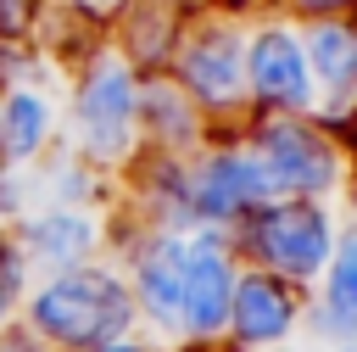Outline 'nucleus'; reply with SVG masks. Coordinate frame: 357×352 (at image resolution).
<instances>
[{"label":"nucleus","instance_id":"f257e3e1","mask_svg":"<svg viewBox=\"0 0 357 352\" xmlns=\"http://www.w3.org/2000/svg\"><path fill=\"white\" fill-rule=\"evenodd\" d=\"M17 324L45 352H84V346H106V341H123V335H145L117 257H95V263L61 268V274H39L22 296Z\"/></svg>","mask_w":357,"mask_h":352},{"label":"nucleus","instance_id":"f03ea898","mask_svg":"<svg viewBox=\"0 0 357 352\" xmlns=\"http://www.w3.org/2000/svg\"><path fill=\"white\" fill-rule=\"evenodd\" d=\"M67 151L89 168H128L139 151V73L112 50L89 45L67 89Z\"/></svg>","mask_w":357,"mask_h":352},{"label":"nucleus","instance_id":"7ed1b4c3","mask_svg":"<svg viewBox=\"0 0 357 352\" xmlns=\"http://www.w3.org/2000/svg\"><path fill=\"white\" fill-rule=\"evenodd\" d=\"M240 140L257 156L273 196L335 201L351 179V151L312 112H257V117L240 123Z\"/></svg>","mask_w":357,"mask_h":352},{"label":"nucleus","instance_id":"20e7f679","mask_svg":"<svg viewBox=\"0 0 357 352\" xmlns=\"http://www.w3.org/2000/svg\"><path fill=\"white\" fill-rule=\"evenodd\" d=\"M167 73L201 106L206 123L240 129L251 117V106H245V22L240 17H223L212 6L206 11H190Z\"/></svg>","mask_w":357,"mask_h":352},{"label":"nucleus","instance_id":"39448f33","mask_svg":"<svg viewBox=\"0 0 357 352\" xmlns=\"http://www.w3.org/2000/svg\"><path fill=\"white\" fill-rule=\"evenodd\" d=\"M229 235H234L245 268H268V274L312 291V279L324 274V263H329V251H335L340 218L329 212V201L273 196V201H262V207H257L240 229H229Z\"/></svg>","mask_w":357,"mask_h":352},{"label":"nucleus","instance_id":"423d86ee","mask_svg":"<svg viewBox=\"0 0 357 352\" xmlns=\"http://www.w3.org/2000/svg\"><path fill=\"white\" fill-rule=\"evenodd\" d=\"M184 246L190 235L178 229H145L112 212V257L134 291L139 330L167 352L178 341V291H184Z\"/></svg>","mask_w":357,"mask_h":352},{"label":"nucleus","instance_id":"0eeeda50","mask_svg":"<svg viewBox=\"0 0 357 352\" xmlns=\"http://www.w3.org/2000/svg\"><path fill=\"white\" fill-rule=\"evenodd\" d=\"M262 201H273L257 156L245 151L240 129L212 134L201 151H190V218L195 229H240Z\"/></svg>","mask_w":357,"mask_h":352},{"label":"nucleus","instance_id":"6e6552de","mask_svg":"<svg viewBox=\"0 0 357 352\" xmlns=\"http://www.w3.org/2000/svg\"><path fill=\"white\" fill-rule=\"evenodd\" d=\"M245 106L257 112H312V73L301 56V28L290 17L245 22Z\"/></svg>","mask_w":357,"mask_h":352},{"label":"nucleus","instance_id":"1a4fd4ad","mask_svg":"<svg viewBox=\"0 0 357 352\" xmlns=\"http://www.w3.org/2000/svg\"><path fill=\"white\" fill-rule=\"evenodd\" d=\"M240 268L245 263H240V246L229 229H190L184 291H178V341H223Z\"/></svg>","mask_w":357,"mask_h":352},{"label":"nucleus","instance_id":"9d476101","mask_svg":"<svg viewBox=\"0 0 357 352\" xmlns=\"http://www.w3.org/2000/svg\"><path fill=\"white\" fill-rule=\"evenodd\" d=\"M22 257L33 274H61L95 257H112V212L106 207H61V201H33L11 223Z\"/></svg>","mask_w":357,"mask_h":352},{"label":"nucleus","instance_id":"9b49d317","mask_svg":"<svg viewBox=\"0 0 357 352\" xmlns=\"http://www.w3.org/2000/svg\"><path fill=\"white\" fill-rule=\"evenodd\" d=\"M307 324V291L268 274V268H240L234 302H229V330L223 341L234 352H284Z\"/></svg>","mask_w":357,"mask_h":352},{"label":"nucleus","instance_id":"f8f14e48","mask_svg":"<svg viewBox=\"0 0 357 352\" xmlns=\"http://www.w3.org/2000/svg\"><path fill=\"white\" fill-rule=\"evenodd\" d=\"M301 28V56L312 73V117L346 123L357 112V11L346 17H312Z\"/></svg>","mask_w":357,"mask_h":352},{"label":"nucleus","instance_id":"ddd939ff","mask_svg":"<svg viewBox=\"0 0 357 352\" xmlns=\"http://www.w3.org/2000/svg\"><path fill=\"white\" fill-rule=\"evenodd\" d=\"M212 140V123L201 117V106L173 84V73H151L139 78V151H173L190 156Z\"/></svg>","mask_w":357,"mask_h":352},{"label":"nucleus","instance_id":"4468645a","mask_svg":"<svg viewBox=\"0 0 357 352\" xmlns=\"http://www.w3.org/2000/svg\"><path fill=\"white\" fill-rule=\"evenodd\" d=\"M61 106L39 84H0V162L33 168L45 151H56Z\"/></svg>","mask_w":357,"mask_h":352},{"label":"nucleus","instance_id":"2eb2a0df","mask_svg":"<svg viewBox=\"0 0 357 352\" xmlns=\"http://www.w3.org/2000/svg\"><path fill=\"white\" fill-rule=\"evenodd\" d=\"M318 296H307V324L318 341H357V223H346L335 235V251L324 263V274L312 279Z\"/></svg>","mask_w":357,"mask_h":352},{"label":"nucleus","instance_id":"dca6fc26","mask_svg":"<svg viewBox=\"0 0 357 352\" xmlns=\"http://www.w3.org/2000/svg\"><path fill=\"white\" fill-rule=\"evenodd\" d=\"M28 285H33V268H28V257H22L17 235H11V223H0V330L17 324Z\"/></svg>","mask_w":357,"mask_h":352},{"label":"nucleus","instance_id":"f3484780","mask_svg":"<svg viewBox=\"0 0 357 352\" xmlns=\"http://www.w3.org/2000/svg\"><path fill=\"white\" fill-rule=\"evenodd\" d=\"M28 207H33L28 168H6V162H0V223H17Z\"/></svg>","mask_w":357,"mask_h":352},{"label":"nucleus","instance_id":"a211bd4d","mask_svg":"<svg viewBox=\"0 0 357 352\" xmlns=\"http://www.w3.org/2000/svg\"><path fill=\"white\" fill-rule=\"evenodd\" d=\"M45 22V0H0V39H28Z\"/></svg>","mask_w":357,"mask_h":352},{"label":"nucleus","instance_id":"6ab92c4d","mask_svg":"<svg viewBox=\"0 0 357 352\" xmlns=\"http://www.w3.org/2000/svg\"><path fill=\"white\" fill-rule=\"evenodd\" d=\"M357 11V0H279V17L290 22H312V17H346Z\"/></svg>","mask_w":357,"mask_h":352},{"label":"nucleus","instance_id":"aec40b11","mask_svg":"<svg viewBox=\"0 0 357 352\" xmlns=\"http://www.w3.org/2000/svg\"><path fill=\"white\" fill-rule=\"evenodd\" d=\"M0 352H45V346H39L22 324H6V330H0Z\"/></svg>","mask_w":357,"mask_h":352},{"label":"nucleus","instance_id":"412c9836","mask_svg":"<svg viewBox=\"0 0 357 352\" xmlns=\"http://www.w3.org/2000/svg\"><path fill=\"white\" fill-rule=\"evenodd\" d=\"M84 352H162L151 335H123V341H106V346H84Z\"/></svg>","mask_w":357,"mask_h":352},{"label":"nucleus","instance_id":"4be33fe9","mask_svg":"<svg viewBox=\"0 0 357 352\" xmlns=\"http://www.w3.org/2000/svg\"><path fill=\"white\" fill-rule=\"evenodd\" d=\"M167 352H234L229 341H173Z\"/></svg>","mask_w":357,"mask_h":352},{"label":"nucleus","instance_id":"5701e85b","mask_svg":"<svg viewBox=\"0 0 357 352\" xmlns=\"http://www.w3.org/2000/svg\"><path fill=\"white\" fill-rule=\"evenodd\" d=\"M329 352H357V341H335V346H329Z\"/></svg>","mask_w":357,"mask_h":352}]
</instances>
